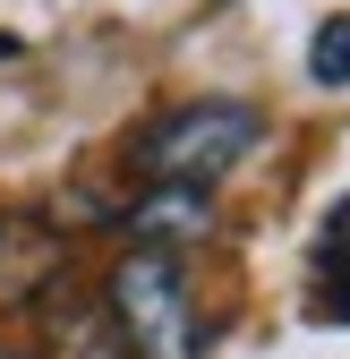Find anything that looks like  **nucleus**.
<instances>
[{"label":"nucleus","instance_id":"4","mask_svg":"<svg viewBox=\"0 0 350 359\" xmlns=\"http://www.w3.org/2000/svg\"><path fill=\"white\" fill-rule=\"evenodd\" d=\"M52 359H137V351L120 342L103 291H69V299H52Z\"/></svg>","mask_w":350,"mask_h":359},{"label":"nucleus","instance_id":"1","mask_svg":"<svg viewBox=\"0 0 350 359\" xmlns=\"http://www.w3.org/2000/svg\"><path fill=\"white\" fill-rule=\"evenodd\" d=\"M256 146H265V111L248 95H197V103H171L162 120H146L137 171L154 189H214V180H231Z\"/></svg>","mask_w":350,"mask_h":359},{"label":"nucleus","instance_id":"9","mask_svg":"<svg viewBox=\"0 0 350 359\" xmlns=\"http://www.w3.org/2000/svg\"><path fill=\"white\" fill-rule=\"evenodd\" d=\"M0 359H26V351H0Z\"/></svg>","mask_w":350,"mask_h":359},{"label":"nucleus","instance_id":"7","mask_svg":"<svg viewBox=\"0 0 350 359\" xmlns=\"http://www.w3.org/2000/svg\"><path fill=\"white\" fill-rule=\"evenodd\" d=\"M0 52H18V43H9V34H0Z\"/></svg>","mask_w":350,"mask_h":359},{"label":"nucleus","instance_id":"2","mask_svg":"<svg viewBox=\"0 0 350 359\" xmlns=\"http://www.w3.org/2000/svg\"><path fill=\"white\" fill-rule=\"evenodd\" d=\"M103 308L137 359H205V317L188 291V265L162 248H128L103 274Z\"/></svg>","mask_w":350,"mask_h":359},{"label":"nucleus","instance_id":"5","mask_svg":"<svg viewBox=\"0 0 350 359\" xmlns=\"http://www.w3.org/2000/svg\"><path fill=\"white\" fill-rule=\"evenodd\" d=\"M308 317L325 325H350V197L325 214L316 231V274H308Z\"/></svg>","mask_w":350,"mask_h":359},{"label":"nucleus","instance_id":"6","mask_svg":"<svg viewBox=\"0 0 350 359\" xmlns=\"http://www.w3.org/2000/svg\"><path fill=\"white\" fill-rule=\"evenodd\" d=\"M308 77L316 86H350V9L342 18H316V34H308Z\"/></svg>","mask_w":350,"mask_h":359},{"label":"nucleus","instance_id":"3","mask_svg":"<svg viewBox=\"0 0 350 359\" xmlns=\"http://www.w3.org/2000/svg\"><path fill=\"white\" fill-rule=\"evenodd\" d=\"M120 231H137V248H162V257H180L214 231V197L205 189H146L137 205L120 214Z\"/></svg>","mask_w":350,"mask_h":359},{"label":"nucleus","instance_id":"8","mask_svg":"<svg viewBox=\"0 0 350 359\" xmlns=\"http://www.w3.org/2000/svg\"><path fill=\"white\" fill-rule=\"evenodd\" d=\"M0 240H9V214H0Z\"/></svg>","mask_w":350,"mask_h":359}]
</instances>
